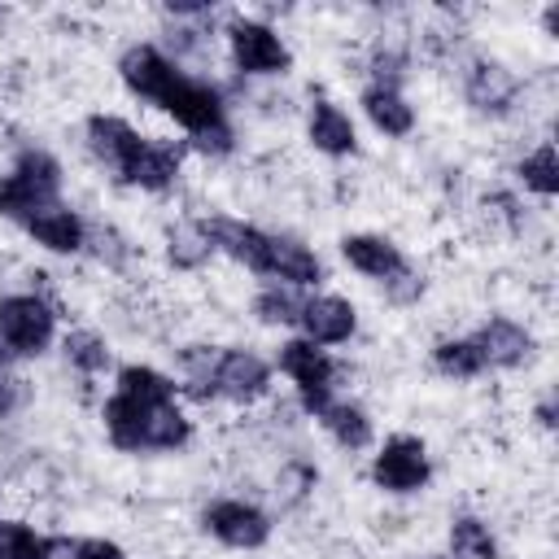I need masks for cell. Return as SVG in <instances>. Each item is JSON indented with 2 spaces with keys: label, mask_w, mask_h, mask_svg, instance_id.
<instances>
[{
  "label": "cell",
  "mask_w": 559,
  "mask_h": 559,
  "mask_svg": "<svg viewBox=\"0 0 559 559\" xmlns=\"http://www.w3.org/2000/svg\"><path fill=\"white\" fill-rule=\"evenodd\" d=\"M179 362V384L197 402H214V367H218V345H183L175 354Z\"/></svg>",
  "instance_id": "23"
},
{
  "label": "cell",
  "mask_w": 559,
  "mask_h": 559,
  "mask_svg": "<svg viewBox=\"0 0 559 559\" xmlns=\"http://www.w3.org/2000/svg\"><path fill=\"white\" fill-rule=\"evenodd\" d=\"M319 424L328 428V437L341 445V450H367L376 428H371V415L349 402V397H332L323 411H319Z\"/></svg>",
  "instance_id": "22"
},
{
  "label": "cell",
  "mask_w": 559,
  "mask_h": 559,
  "mask_svg": "<svg viewBox=\"0 0 559 559\" xmlns=\"http://www.w3.org/2000/svg\"><path fill=\"white\" fill-rule=\"evenodd\" d=\"M227 48H231L236 70L249 79H271V74L293 70V52L280 39V31L258 22V17H231L227 22Z\"/></svg>",
  "instance_id": "5"
},
{
  "label": "cell",
  "mask_w": 559,
  "mask_h": 559,
  "mask_svg": "<svg viewBox=\"0 0 559 559\" xmlns=\"http://www.w3.org/2000/svg\"><path fill=\"white\" fill-rule=\"evenodd\" d=\"M306 135H310V144H314L319 153H328V157H349V153L358 148V135H354L349 114H345L341 105H332V100H314V105H310Z\"/></svg>",
  "instance_id": "19"
},
{
  "label": "cell",
  "mask_w": 559,
  "mask_h": 559,
  "mask_svg": "<svg viewBox=\"0 0 559 559\" xmlns=\"http://www.w3.org/2000/svg\"><path fill=\"white\" fill-rule=\"evenodd\" d=\"M118 74L131 96H140V100L157 105L166 118H175L188 131V140L201 131L227 127V100H223L218 83L188 74L157 44H131L118 57Z\"/></svg>",
  "instance_id": "1"
},
{
  "label": "cell",
  "mask_w": 559,
  "mask_h": 559,
  "mask_svg": "<svg viewBox=\"0 0 559 559\" xmlns=\"http://www.w3.org/2000/svg\"><path fill=\"white\" fill-rule=\"evenodd\" d=\"M450 559H498V542L480 515L450 520Z\"/></svg>",
  "instance_id": "26"
},
{
  "label": "cell",
  "mask_w": 559,
  "mask_h": 559,
  "mask_svg": "<svg viewBox=\"0 0 559 559\" xmlns=\"http://www.w3.org/2000/svg\"><path fill=\"white\" fill-rule=\"evenodd\" d=\"M74 559H127V550L109 537H79L74 542Z\"/></svg>",
  "instance_id": "34"
},
{
  "label": "cell",
  "mask_w": 559,
  "mask_h": 559,
  "mask_svg": "<svg viewBox=\"0 0 559 559\" xmlns=\"http://www.w3.org/2000/svg\"><path fill=\"white\" fill-rule=\"evenodd\" d=\"M201 528L231 546V550H258L271 542V515L258 507V502H245V498H214L205 511H201Z\"/></svg>",
  "instance_id": "7"
},
{
  "label": "cell",
  "mask_w": 559,
  "mask_h": 559,
  "mask_svg": "<svg viewBox=\"0 0 559 559\" xmlns=\"http://www.w3.org/2000/svg\"><path fill=\"white\" fill-rule=\"evenodd\" d=\"M39 559H74V542L70 537H44Z\"/></svg>",
  "instance_id": "35"
},
{
  "label": "cell",
  "mask_w": 559,
  "mask_h": 559,
  "mask_svg": "<svg viewBox=\"0 0 559 559\" xmlns=\"http://www.w3.org/2000/svg\"><path fill=\"white\" fill-rule=\"evenodd\" d=\"M432 476V463H428V445L411 432H393L380 454L371 459V480L376 489L384 493H419Z\"/></svg>",
  "instance_id": "6"
},
{
  "label": "cell",
  "mask_w": 559,
  "mask_h": 559,
  "mask_svg": "<svg viewBox=\"0 0 559 559\" xmlns=\"http://www.w3.org/2000/svg\"><path fill=\"white\" fill-rule=\"evenodd\" d=\"M0 341L13 349V358H39L57 341V314L35 293H9L0 297Z\"/></svg>",
  "instance_id": "4"
},
{
  "label": "cell",
  "mask_w": 559,
  "mask_h": 559,
  "mask_svg": "<svg viewBox=\"0 0 559 559\" xmlns=\"http://www.w3.org/2000/svg\"><path fill=\"white\" fill-rule=\"evenodd\" d=\"M87 245H96V258L109 262V266H122L127 253H131L127 240H122L114 227H92V223H87Z\"/></svg>",
  "instance_id": "32"
},
{
  "label": "cell",
  "mask_w": 559,
  "mask_h": 559,
  "mask_svg": "<svg viewBox=\"0 0 559 559\" xmlns=\"http://www.w3.org/2000/svg\"><path fill=\"white\" fill-rule=\"evenodd\" d=\"M266 389H271V362L262 354H253V349H218L214 397L249 406V402L266 397Z\"/></svg>",
  "instance_id": "10"
},
{
  "label": "cell",
  "mask_w": 559,
  "mask_h": 559,
  "mask_svg": "<svg viewBox=\"0 0 559 559\" xmlns=\"http://www.w3.org/2000/svg\"><path fill=\"white\" fill-rule=\"evenodd\" d=\"M463 96L476 114H489V118H502L511 114V105L520 100V74L493 57H476L467 61L463 70Z\"/></svg>",
  "instance_id": "8"
},
{
  "label": "cell",
  "mask_w": 559,
  "mask_h": 559,
  "mask_svg": "<svg viewBox=\"0 0 559 559\" xmlns=\"http://www.w3.org/2000/svg\"><path fill=\"white\" fill-rule=\"evenodd\" d=\"M183 148L188 144H170V140H153L144 135L122 183L127 188H144V192H166L179 183V170H183Z\"/></svg>",
  "instance_id": "12"
},
{
  "label": "cell",
  "mask_w": 559,
  "mask_h": 559,
  "mask_svg": "<svg viewBox=\"0 0 559 559\" xmlns=\"http://www.w3.org/2000/svg\"><path fill=\"white\" fill-rule=\"evenodd\" d=\"M214 258V240L205 231V218H175L166 227V262L175 271H201Z\"/></svg>",
  "instance_id": "21"
},
{
  "label": "cell",
  "mask_w": 559,
  "mask_h": 559,
  "mask_svg": "<svg viewBox=\"0 0 559 559\" xmlns=\"http://www.w3.org/2000/svg\"><path fill=\"white\" fill-rule=\"evenodd\" d=\"M358 105H362L367 122H371L380 135L402 140V135L415 131V109H411V100H406L402 92H393V87H376V83H367L362 96H358Z\"/></svg>",
  "instance_id": "20"
},
{
  "label": "cell",
  "mask_w": 559,
  "mask_h": 559,
  "mask_svg": "<svg viewBox=\"0 0 559 559\" xmlns=\"http://www.w3.org/2000/svg\"><path fill=\"white\" fill-rule=\"evenodd\" d=\"M275 367L293 380L297 402H301V411H306L310 419H319V411L336 397V376H341V367L328 358L323 345H310L306 336H288V341H280V349H275Z\"/></svg>",
  "instance_id": "3"
},
{
  "label": "cell",
  "mask_w": 559,
  "mask_h": 559,
  "mask_svg": "<svg viewBox=\"0 0 559 559\" xmlns=\"http://www.w3.org/2000/svg\"><path fill=\"white\" fill-rule=\"evenodd\" d=\"M13 349L0 341V419L4 415H13V411H22L26 406V397H31V389H26V380L13 371Z\"/></svg>",
  "instance_id": "31"
},
{
  "label": "cell",
  "mask_w": 559,
  "mask_h": 559,
  "mask_svg": "<svg viewBox=\"0 0 559 559\" xmlns=\"http://www.w3.org/2000/svg\"><path fill=\"white\" fill-rule=\"evenodd\" d=\"M266 280L288 284V288H310L323 280V262L310 245L297 236H271V258H266Z\"/></svg>",
  "instance_id": "18"
},
{
  "label": "cell",
  "mask_w": 559,
  "mask_h": 559,
  "mask_svg": "<svg viewBox=\"0 0 559 559\" xmlns=\"http://www.w3.org/2000/svg\"><path fill=\"white\" fill-rule=\"evenodd\" d=\"M341 258L358 271V275H367V280H376V284H384V280H393V275H402L411 262H406V253L389 240V236H376V231H354V236H345L341 240Z\"/></svg>",
  "instance_id": "17"
},
{
  "label": "cell",
  "mask_w": 559,
  "mask_h": 559,
  "mask_svg": "<svg viewBox=\"0 0 559 559\" xmlns=\"http://www.w3.org/2000/svg\"><path fill=\"white\" fill-rule=\"evenodd\" d=\"M52 201H61V162L48 148H22L13 170L0 175V218L26 223Z\"/></svg>",
  "instance_id": "2"
},
{
  "label": "cell",
  "mask_w": 559,
  "mask_h": 559,
  "mask_svg": "<svg viewBox=\"0 0 559 559\" xmlns=\"http://www.w3.org/2000/svg\"><path fill=\"white\" fill-rule=\"evenodd\" d=\"M515 175H520V183L528 188V192H537V197H555L559 192V162H555V144L550 140H542L533 153H524L520 157V166H515Z\"/></svg>",
  "instance_id": "28"
},
{
  "label": "cell",
  "mask_w": 559,
  "mask_h": 559,
  "mask_svg": "<svg viewBox=\"0 0 559 559\" xmlns=\"http://www.w3.org/2000/svg\"><path fill=\"white\" fill-rule=\"evenodd\" d=\"M61 354H66V362H70L79 376H100V371L109 367V345H105V336L92 332V328H74V332L61 341Z\"/></svg>",
  "instance_id": "29"
},
{
  "label": "cell",
  "mask_w": 559,
  "mask_h": 559,
  "mask_svg": "<svg viewBox=\"0 0 559 559\" xmlns=\"http://www.w3.org/2000/svg\"><path fill=\"white\" fill-rule=\"evenodd\" d=\"M301 301H306V297H297V288L271 280V284H262V288L253 293V314H258V323H271V328H297Z\"/></svg>",
  "instance_id": "25"
},
{
  "label": "cell",
  "mask_w": 559,
  "mask_h": 559,
  "mask_svg": "<svg viewBox=\"0 0 559 559\" xmlns=\"http://www.w3.org/2000/svg\"><path fill=\"white\" fill-rule=\"evenodd\" d=\"M297 328H301V336L310 345H345L354 336V328H358V310L336 293H319V297L301 301Z\"/></svg>",
  "instance_id": "14"
},
{
  "label": "cell",
  "mask_w": 559,
  "mask_h": 559,
  "mask_svg": "<svg viewBox=\"0 0 559 559\" xmlns=\"http://www.w3.org/2000/svg\"><path fill=\"white\" fill-rule=\"evenodd\" d=\"M432 367L441 376H450V380H476V376H485V358H480V349H476L472 336H445V341H437L432 345Z\"/></svg>",
  "instance_id": "24"
},
{
  "label": "cell",
  "mask_w": 559,
  "mask_h": 559,
  "mask_svg": "<svg viewBox=\"0 0 559 559\" xmlns=\"http://www.w3.org/2000/svg\"><path fill=\"white\" fill-rule=\"evenodd\" d=\"M380 288H384V297H389L393 306H411V301H419V297H424V275L406 266L402 275H393V280H384Z\"/></svg>",
  "instance_id": "33"
},
{
  "label": "cell",
  "mask_w": 559,
  "mask_h": 559,
  "mask_svg": "<svg viewBox=\"0 0 559 559\" xmlns=\"http://www.w3.org/2000/svg\"><path fill=\"white\" fill-rule=\"evenodd\" d=\"M205 231L214 240V253H227L231 262H240L245 271L253 275H266V258H271V231L253 227V223H240V218H227V214H210L205 218Z\"/></svg>",
  "instance_id": "11"
},
{
  "label": "cell",
  "mask_w": 559,
  "mask_h": 559,
  "mask_svg": "<svg viewBox=\"0 0 559 559\" xmlns=\"http://www.w3.org/2000/svg\"><path fill=\"white\" fill-rule=\"evenodd\" d=\"M114 389H118V393H131V397H140V402H175V393H179L170 376H162L157 367H144V362L118 367Z\"/></svg>",
  "instance_id": "27"
},
{
  "label": "cell",
  "mask_w": 559,
  "mask_h": 559,
  "mask_svg": "<svg viewBox=\"0 0 559 559\" xmlns=\"http://www.w3.org/2000/svg\"><path fill=\"white\" fill-rule=\"evenodd\" d=\"M26 236L35 245H44L48 253H79L87 245V218L79 210H70L66 201H52L44 210H35L26 223Z\"/></svg>",
  "instance_id": "16"
},
{
  "label": "cell",
  "mask_w": 559,
  "mask_h": 559,
  "mask_svg": "<svg viewBox=\"0 0 559 559\" xmlns=\"http://www.w3.org/2000/svg\"><path fill=\"white\" fill-rule=\"evenodd\" d=\"M424 559H450V555H424Z\"/></svg>",
  "instance_id": "37"
},
{
  "label": "cell",
  "mask_w": 559,
  "mask_h": 559,
  "mask_svg": "<svg viewBox=\"0 0 559 559\" xmlns=\"http://www.w3.org/2000/svg\"><path fill=\"white\" fill-rule=\"evenodd\" d=\"M153 406H162V402H140V397L114 389L105 397V406H100V419H105L109 441L118 450H127V454H148V415H153Z\"/></svg>",
  "instance_id": "15"
},
{
  "label": "cell",
  "mask_w": 559,
  "mask_h": 559,
  "mask_svg": "<svg viewBox=\"0 0 559 559\" xmlns=\"http://www.w3.org/2000/svg\"><path fill=\"white\" fill-rule=\"evenodd\" d=\"M83 140H87V153L100 162V170L114 183H122V175H127V166H131V157H135L144 135L127 118H118V114H92L83 122Z\"/></svg>",
  "instance_id": "9"
},
{
  "label": "cell",
  "mask_w": 559,
  "mask_h": 559,
  "mask_svg": "<svg viewBox=\"0 0 559 559\" xmlns=\"http://www.w3.org/2000/svg\"><path fill=\"white\" fill-rule=\"evenodd\" d=\"M44 537L22 520H0V559H39Z\"/></svg>",
  "instance_id": "30"
},
{
  "label": "cell",
  "mask_w": 559,
  "mask_h": 559,
  "mask_svg": "<svg viewBox=\"0 0 559 559\" xmlns=\"http://www.w3.org/2000/svg\"><path fill=\"white\" fill-rule=\"evenodd\" d=\"M480 358H485V371L498 367V371H511V367H524L533 358V332L520 328L515 319L507 314H489L476 332H472Z\"/></svg>",
  "instance_id": "13"
},
{
  "label": "cell",
  "mask_w": 559,
  "mask_h": 559,
  "mask_svg": "<svg viewBox=\"0 0 559 559\" xmlns=\"http://www.w3.org/2000/svg\"><path fill=\"white\" fill-rule=\"evenodd\" d=\"M537 419H542V428H555V406H550V397L537 406Z\"/></svg>",
  "instance_id": "36"
}]
</instances>
